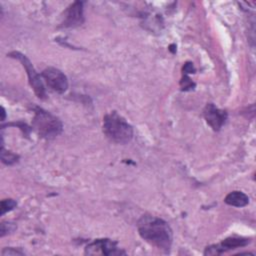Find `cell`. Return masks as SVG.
I'll return each mask as SVG.
<instances>
[{"mask_svg": "<svg viewBox=\"0 0 256 256\" xmlns=\"http://www.w3.org/2000/svg\"><path fill=\"white\" fill-rule=\"evenodd\" d=\"M225 203L235 207H244L249 203V197L241 191L230 192L224 199Z\"/></svg>", "mask_w": 256, "mask_h": 256, "instance_id": "30bf717a", "label": "cell"}, {"mask_svg": "<svg viewBox=\"0 0 256 256\" xmlns=\"http://www.w3.org/2000/svg\"><path fill=\"white\" fill-rule=\"evenodd\" d=\"M180 86H181L182 90L187 91V90L193 89V88L195 87V84L192 82V80H191L189 77H187L186 75H184L183 78H182V80H181V82H180Z\"/></svg>", "mask_w": 256, "mask_h": 256, "instance_id": "4fadbf2b", "label": "cell"}, {"mask_svg": "<svg viewBox=\"0 0 256 256\" xmlns=\"http://www.w3.org/2000/svg\"><path fill=\"white\" fill-rule=\"evenodd\" d=\"M84 21L83 2L75 1L64 12L62 27H77Z\"/></svg>", "mask_w": 256, "mask_h": 256, "instance_id": "9c48e42d", "label": "cell"}, {"mask_svg": "<svg viewBox=\"0 0 256 256\" xmlns=\"http://www.w3.org/2000/svg\"><path fill=\"white\" fill-rule=\"evenodd\" d=\"M86 254H104V255H121L125 254L124 251L120 250L117 247L116 242L110 240V239H97L87 245L86 247Z\"/></svg>", "mask_w": 256, "mask_h": 256, "instance_id": "8992f818", "label": "cell"}, {"mask_svg": "<svg viewBox=\"0 0 256 256\" xmlns=\"http://www.w3.org/2000/svg\"><path fill=\"white\" fill-rule=\"evenodd\" d=\"M32 125L35 131L45 139H53L62 132L61 121L56 116L39 107L34 109Z\"/></svg>", "mask_w": 256, "mask_h": 256, "instance_id": "3957f363", "label": "cell"}, {"mask_svg": "<svg viewBox=\"0 0 256 256\" xmlns=\"http://www.w3.org/2000/svg\"><path fill=\"white\" fill-rule=\"evenodd\" d=\"M9 56L19 60L22 63L23 67L25 68V70L27 72L29 83H30L32 89L34 90L35 94L37 95L38 98L44 99L46 97V92H45L44 85H43V83H42V81L40 79V76L38 75V73L34 69L32 63L30 62V60L24 54H22V53H20L18 51H13V52L9 53Z\"/></svg>", "mask_w": 256, "mask_h": 256, "instance_id": "277c9868", "label": "cell"}, {"mask_svg": "<svg viewBox=\"0 0 256 256\" xmlns=\"http://www.w3.org/2000/svg\"><path fill=\"white\" fill-rule=\"evenodd\" d=\"M17 159H18L17 155H15V154H13L9 151L8 152L5 151L3 146H2V148H1V160H2L3 163H5L7 165H11V164L15 163L17 161Z\"/></svg>", "mask_w": 256, "mask_h": 256, "instance_id": "8fae6325", "label": "cell"}, {"mask_svg": "<svg viewBox=\"0 0 256 256\" xmlns=\"http://www.w3.org/2000/svg\"><path fill=\"white\" fill-rule=\"evenodd\" d=\"M103 132L111 141L118 144H126L133 137L132 126L115 111L104 116Z\"/></svg>", "mask_w": 256, "mask_h": 256, "instance_id": "7a4b0ae2", "label": "cell"}, {"mask_svg": "<svg viewBox=\"0 0 256 256\" xmlns=\"http://www.w3.org/2000/svg\"><path fill=\"white\" fill-rule=\"evenodd\" d=\"M15 229V226L12 223H7V222H2L1 223V236H4L6 233L12 232Z\"/></svg>", "mask_w": 256, "mask_h": 256, "instance_id": "5bb4252c", "label": "cell"}, {"mask_svg": "<svg viewBox=\"0 0 256 256\" xmlns=\"http://www.w3.org/2000/svg\"><path fill=\"white\" fill-rule=\"evenodd\" d=\"M1 254L3 256H5V255H23V252L20 250H13L12 248H5Z\"/></svg>", "mask_w": 256, "mask_h": 256, "instance_id": "9a60e30c", "label": "cell"}, {"mask_svg": "<svg viewBox=\"0 0 256 256\" xmlns=\"http://www.w3.org/2000/svg\"><path fill=\"white\" fill-rule=\"evenodd\" d=\"M183 72L185 74L187 73H194L195 72V68L193 66V64L191 62H187L184 64V67H183Z\"/></svg>", "mask_w": 256, "mask_h": 256, "instance_id": "2e32d148", "label": "cell"}, {"mask_svg": "<svg viewBox=\"0 0 256 256\" xmlns=\"http://www.w3.org/2000/svg\"><path fill=\"white\" fill-rule=\"evenodd\" d=\"M1 109H2V121H4V119H5V110H4L3 107Z\"/></svg>", "mask_w": 256, "mask_h": 256, "instance_id": "e0dca14e", "label": "cell"}, {"mask_svg": "<svg viewBox=\"0 0 256 256\" xmlns=\"http://www.w3.org/2000/svg\"><path fill=\"white\" fill-rule=\"evenodd\" d=\"M42 77L48 87L57 93H63L68 88L67 77L59 69L48 67L42 71Z\"/></svg>", "mask_w": 256, "mask_h": 256, "instance_id": "5b68a950", "label": "cell"}, {"mask_svg": "<svg viewBox=\"0 0 256 256\" xmlns=\"http://www.w3.org/2000/svg\"><path fill=\"white\" fill-rule=\"evenodd\" d=\"M203 114L206 122L215 131L220 130L227 119L226 111L219 109L212 103H209L205 106Z\"/></svg>", "mask_w": 256, "mask_h": 256, "instance_id": "52a82bcc", "label": "cell"}, {"mask_svg": "<svg viewBox=\"0 0 256 256\" xmlns=\"http://www.w3.org/2000/svg\"><path fill=\"white\" fill-rule=\"evenodd\" d=\"M17 203L13 199H4L1 201V215L14 209Z\"/></svg>", "mask_w": 256, "mask_h": 256, "instance_id": "7c38bea8", "label": "cell"}, {"mask_svg": "<svg viewBox=\"0 0 256 256\" xmlns=\"http://www.w3.org/2000/svg\"><path fill=\"white\" fill-rule=\"evenodd\" d=\"M137 228L139 235L146 242L160 250H170L173 234L166 221L152 215H143L138 221Z\"/></svg>", "mask_w": 256, "mask_h": 256, "instance_id": "6da1fadb", "label": "cell"}, {"mask_svg": "<svg viewBox=\"0 0 256 256\" xmlns=\"http://www.w3.org/2000/svg\"><path fill=\"white\" fill-rule=\"evenodd\" d=\"M250 242L249 239L247 238H242V237H229L223 240L220 244L217 245H212L206 248L204 254L205 255H218L221 254L227 250L235 249L237 247H243L246 246Z\"/></svg>", "mask_w": 256, "mask_h": 256, "instance_id": "ba28073f", "label": "cell"}]
</instances>
